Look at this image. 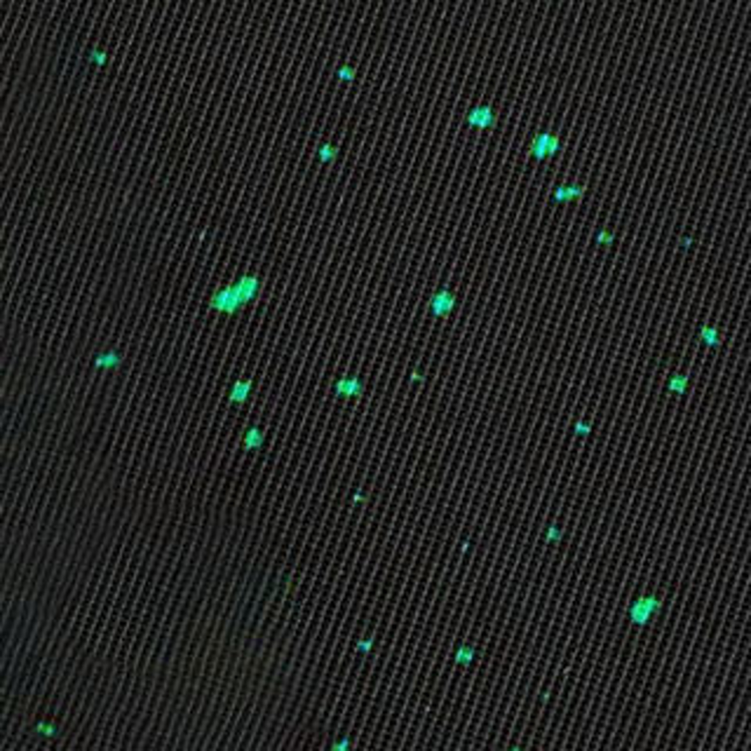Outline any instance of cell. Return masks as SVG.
Returning a JSON list of instances; mask_svg holds the SVG:
<instances>
[{
  "instance_id": "3",
  "label": "cell",
  "mask_w": 751,
  "mask_h": 751,
  "mask_svg": "<svg viewBox=\"0 0 751 751\" xmlns=\"http://www.w3.org/2000/svg\"><path fill=\"white\" fill-rule=\"evenodd\" d=\"M336 390H338V393H345L348 397H352V395H357L359 390H362V385H359V383L355 381V378H350V381H345V383L338 385Z\"/></svg>"
},
{
  "instance_id": "1",
  "label": "cell",
  "mask_w": 751,
  "mask_h": 751,
  "mask_svg": "<svg viewBox=\"0 0 751 751\" xmlns=\"http://www.w3.org/2000/svg\"><path fill=\"white\" fill-rule=\"evenodd\" d=\"M453 308V296L448 291H439L437 296L432 298V312L434 314H446Z\"/></svg>"
},
{
  "instance_id": "6",
  "label": "cell",
  "mask_w": 751,
  "mask_h": 751,
  "mask_svg": "<svg viewBox=\"0 0 751 751\" xmlns=\"http://www.w3.org/2000/svg\"><path fill=\"white\" fill-rule=\"evenodd\" d=\"M38 730L45 733V735H54V728H50V725H47V728H45V725H38Z\"/></svg>"
},
{
  "instance_id": "5",
  "label": "cell",
  "mask_w": 751,
  "mask_h": 751,
  "mask_svg": "<svg viewBox=\"0 0 751 751\" xmlns=\"http://www.w3.org/2000/svg\"><path fill=\"white\" fill-rule=\"evenodd\" d=\"M702 336H704V341H707V343H716V331L704 329V331H702Z\"/></svg>"
},
{
  "instance_id": "2",
  "label": "cell",
  "mask_w": 751,
  "mask_h": 751,
  "mask_svg": "<svg viewBox=\"0 0 751 751\" xmlns=\"http://www.w3.org/2000/svg\"><path fill=\"white\" fill-rule=\"evenodd\" d=\"M556 151V139H552V137H540V139H538V144H536V155H549V153H554Z\"/></svg>"
},
{
  "instance_id": "4",
  "label": "cell",
  "mask_w": 751,
  "mask_h": 751,
  "mask_svg": "<svg viewBox=\"0 0 751 751\" xmlns=\"http://www.w3.org/2000/svg\"><path fill=\"white\" fill-rule=\"evenodd\" d=\"M669 388H672V390H676V393H683V388H685V376H678V378H674Z\"/></svg>"
}]
</instances>
